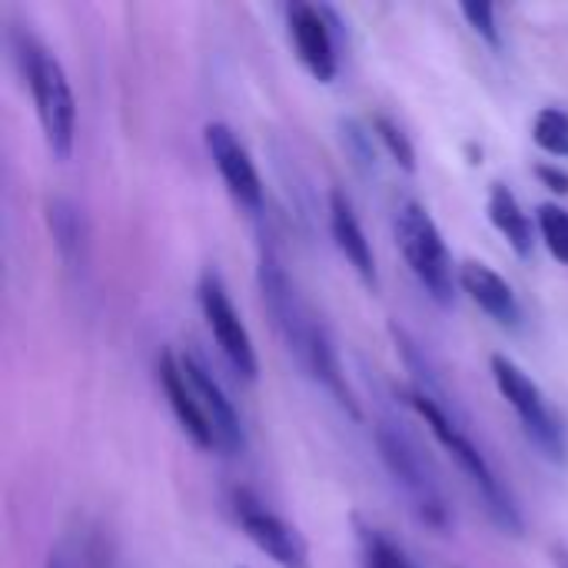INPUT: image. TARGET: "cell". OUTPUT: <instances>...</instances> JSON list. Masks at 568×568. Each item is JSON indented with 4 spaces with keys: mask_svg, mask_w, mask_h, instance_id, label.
<instances>
[{
    "mask_svg": "<svg viewBox=\"0 0 568 568\" xmlns=\"http://www.w3.org/2000/svg\"><path fill=\"white\" fill-rule=\"evenodd\" d=\"M286 27H290V40H293V47H296L300 63H303L320 83L336 80L339 57H336L333 27L326 23V10L296 0V3L286 7Z\"/></svg>",
    "mask_w": 568,
    "mask_h": 568,
    "instance_id": "cell-10",
    "label": "cell"
},
{
    "mask_svg": "<svg viewBox=\"0 0 568 568\" xmlns=\"http://www.w3.org/2000/svg\"><path fill=\"white\" fill-rule=\"evenodd\" d=\"M532 140L542 153L568 160V113L562 106H542L532 120Z\"/></svg>",
    "mask_w": 568,
    "mask_h": 568,
    "instance_id": "cell-17",
    "label": "cell"
},
{
    "mask_svg": "<svg viewBox=\"0 0 568 568\" xmlns=\"http://www.w3.org/2000/svg\"><path fill=\"white\" fill-rule=\"evenodd\" d=\"M359 546H363V562H366V568H416L406 559V552L396 542H389L383 532H376L369 526L359 529Z\"/></svg>",
    "mask_w": 568,
    "mask_h": 568,
    "instance_id": "cell-20",
    "label": "cell"
},
{
    "mask_svg": "<svg viewBox=\"0 0 568 568\" xmlns=\"http://www.w3.org/2000/svg\"><path fill=\"white\" fill-rule=\"evenodd\" d=\"M376 446L383 456L386 473L393 476V483L406 493V499L413 503L419 523H426L436 532L449 529V503L423 456V449L393 423H379L376 426Z\"/></svg>",
    "mask_w": 568,
    "mask_h": 568,
    "instance_id": "cell-5",
    "label": "cell"
},
{
    "mask_svg": "<svg viewBox=\"0 0 568 568\" xmlns=\"http://www.w3.org/2000/svg\"><path fill=\"white\" fill-rule=\"evenodd\" d=\"M47 223H50V233H53V243L60 250V256L67 263H73L80 256V243H83V226H80V210L63 200V196H53L47 203Z\"/></svg>",
    "mask_w": 568,
    "mask_h": 568,
    "instance_id": "cell-16",
    "label": "cell"
},
{
    "mask_svg": "<svg viewBox=\"0 0 568 568\" xmlns=\"http://www.w3.org/2000/svg\"><path fill=\"white\" fill-rule=\"evenodd\" d=\"M260 293H263L266 313H270L280 339L296 356V363H303V356H306V349H310V343H313V336H316V329L323 323H316L310 316V310L296 296V286H293L290 273L283 270V263H280V256L273 250L260 253Z\"/></svg>",
    "mask_w": 568,
    "mask_h": 568,
    "instance_id": "cell-7",
    "label": "cell"
},
{
    "mask_svg": "<svg viewBox=\"0 0 568 568\" xmlns=\"http://www.w3.org/2000/svg\"><path fill=\"white\" fill-rule=\"evenodd\" d=\"M552 556H556V566L568 568V552H566V549H556Z\"/></svg>",
    "mask_w": 568,
    "mask_h": 568,
    "instance_id": "cell-24",
    "label": "cell"
},
{
    "mask_svg": "<svg viewBox=\"0 0 568 568\" xmlns=\"http://www.w3.org/2000/svg\"><path fill=\"white\" fill-rule=\"evenodd\" d=\"M536 176L546 190L559 193V196H568V170L559 166V163H539L536 166Z\"/></svg>",
    "mask_w": 568,
    "mask_h": 568,
    "instance_id": "cell-23",
    "label": "cell"
},
{
    "mask_svg": "<svg viewBox=\"0 0 568 568\" xmlns=\"http://www.w3.org/2000/svg\"><path fill=\"white\" fill-rule=\"evenodd\" d=\"M459 290L503 329H519L523 326V306L516 290L503 273H496L489 263L466 260L459 266Z\"/></svg>",
    "mask_w": 568,
    "mask_h": 568,
    "instance_id": "cell-12",
    "label": "cell"
},
{
    "mask_svg": "<svg viewBox=\"0 0 568 568\" xmlns=\"http://www.w3.org/2000/svg\"><path fill=\"white\" fill-rule=\"evenodd\" d=\"M329 233H333V243L336 250L346 256V263L356 270V276L376 290L379 286V273H376V256H373V246H369V236L349 203V196L343 190H333L329 193Z\"/></svg>",
    "mask_w": 568,
    "mask_h": 568,
    "instance_id": "cell-14",
    "label": "cell"
},
{
    "mask_svg": "<svg viewBox=\"0 0 568 568\" xmlns=\"http://www.w3.org/2000/svg\"><path fill=\"white\" fill-rule=\"evenodd\" d=\"M459 13L466 17V23L473 27V33L479 40H486L493 50L503 47V33H499V23H496V7L493 3H479V0H466L459 3Z\"/></svg>",
    "mask_w": 568,
    "mask_h": 568,
    "instance_id": "cell-22",
    "label": "cell"
},
{
    "mask_svg": "<svg viewBox=\"0 0 568 568\" xmlns=\"http://www.w3.org/2000/svg\"><path fill=\"white\" fill-rule=\"evenodd\" d=\"M156 376H160V389L180 423V429L186 433V439L196 446V449H216V439H213V429L200 409V399L183 373V363L173 349H163L160 359H156Z\"/></svg>",
    "mask_w": 568,
    "mask_h": 568,
    "instance_id": "cell-13",
    "label": "cell"
},
{
    "mask_svg": "<svg viewBox=\"0 0 568 568\" xmlns=\"http://www.w3.org/2000/svg\"><path fill=\"white\" fill-rule=\"evenodd\" d=\"M203 143H206V153H210L223 186L230 190V196L243 210L260 213L263 210V180H260V170L250 160L246 146L240 143V136L226 123H206Z\"/></svg>",
    "mask_w": 568,
    "mask_h": 568,
    "instance_id": "cell-9",
    "label": "cell"
},
{
    "mask_svg": "<svg viewBox=\"0 0 568 568\" xmlns=\"http://www.w3.org/2000/svg\"><path fill=\"white\" fill-rule=\"evenodd\" d=\"M196 300H200V310H203V320H206V329L213 333L223 359L230 363V369L243 379V383H256L260 376V359H256V346H253V336L240 316V310L233 306L223 280L216 270H206L200 276V286H196Z\"/></svg>",
    "mask_w": 568,
    "mask_h": 568,
    "instance_id": "cell-6",
    "label": "cell"
},
{
    "mask_svg": "<svg viewBox=\"0 0 568 568\" xmlns=\"http://www.w3.org/2000/svg\"><path fill=\"white\" fill-rule=\"evenodd\" d=\"M236 523L243 536L280 568H313L310 546L296 526H290L283 516L270 513L263 503H256L250 493H236Z\"/></svg>",
    "mask_w": 568,
    "mask_h": 568,
    "instance_id": "cell-8",
    "label": "cell"
},
{
    "mask_svg": "<svg viewBox=\"0 0 568 568\" xmlns=\"http://www.w3.org/2000/svg\"><path fill=\"white\" fill-rule=\"evenodd\" d=\"M13 50H17L13 57L20 63V77L33 97V106H37L43 143H47L50 156L63 163V160H70L73 140H77V97H73V87L67 80V70L30 33L17 37Z\"/></svg>",
    "mask_w": 568,
    "mask_h": 568,
    "instance_id": "cell-2",
    "label": "cell"
},
{
    "mask_svg": "<svg viewBox=\"0 0 568 568\" xmlns=\"http://www.w3.org/2000/svg\"><path fill=\"white\" fill-rule=\"evenodd\" d=\"M47 568H63V559H60V556H50V559H47Z\"/></svg>",
    "mask_w": 568,
    "mask_h": 568,
    "instance_id": "cell-25",
    "label": "cell"
},
{
    "mask_svg": "<svg viewBox=\"0 0 568 568\" xmlns=\"http://www.w3.org/2000/svg\"><path fill=\"white\" fill-rule=\"evenodd\" d=\"M396 246L409 266V273L419 280V286L439 303L449 306L456 300L459 286V266H453L449 246L443 240V230L436 226L433 213L419 200H403L393 220Z\"/></svg>",
    "mask_w": 568,
    "mask_h": 568,
    "instance_id": "cell-3",
    "label": "cell"
},
{
    "mask_svg": "<svg viewBox=\"0 0 568 568\" xmlns=\"http://www.w3.org/2000/svg\"><path fill=\"white\" fill-rule=\"evenodd\" d=\"M406 396V406L426 423V429L433 433V439L449 453V459L459 466V473L476 486V493L483 496L486 503V513L489 519L509 532V536H523V516L516 509V503L509 499V493L503 489L499 476L493 473L489 459L476 449V443L463 433V426L456 423V416L449 413V406L436 396V393H426L419 386H409L403 389Z\"/></svg>",
    "mask_w": 568,
    "mask_h": 568,
    "instance_id": "cell-1",
    "label": "cell"
},
{
    "mask_svg": "<svg viewBox=\"0 0 568 568\" xmlns=\"http://www.w3.org/2000/svg\"><path fill=\"white\" fill-rule=\"evenodd\" d=\"M536 226H539V240L546 243V250L568 266V210L559 203H542L536 210Z\"/></svg>",
    "mask_w": 568,
    "mask_h": 568,
    "instance_id": "cell-19",
    "label": "cell"
},
{
    "mask_svg": "<svg viewBox=\"0 0 568 568\" xmlns=\"http://www.w3.org/2000/svg\"><path fill=\"white\" fill-rule=\"evenodd\" d=\"M180 363H183V373H186V379H190V386H193V393L200 399V409H203V416H206V423L213 429L216 449H223L226 456L243 453L246 449V433H243V423H240L233 403L226 399L223 386L213 379V373L196 356L186 353V356H180Z\"/></svg>",
    "mask_w": 568,
    "mask_h": 568,
    "instance_id": "cell-11",
    "label": "cell"
},
{
    "mask_svg": "<svg viewBox=\"0 0 568 568\" xmlns=\"http://www.w3.org/2000/svg\"><path fill=\"white\" fill-rule=\"evenodd\" d=\"M493 379L499 396L513 406V413L519 416L523 433L529 436V443L552 463H566L568 459V443H566V426L562 419L552 413L546 393L539 389V383L506 353H496L489 359Z\"/></svg>",
    "mask_w": 568,
    "mask_h": 568,
    "instance_id": "cell-4",
    "label": "cell"
},
{
    "mask_svg": "<svg viewBox=\"0 0 568 568\" xmlns=\"http://www.w3.org/2000/svg\"><path fill=\"white\" fill-rule=\"evenodd\" d=\"M489 223L499 230V236L513 246V253L519 260H529L536 253V236H539V226L536 220L526 213V206L519 203V196L506 186V183H493L489 186Z\"/></svg>",
    "mask_w": 568,
    "mask_h": 568,
    "instance_id": "cell-15",
    "label": "cell"
},
{
    "mask_svg": "<svg viewBox=\"0 0 568 568\" xmlns=\"http://www.w3.org/2000/svg\"><path fill=\"white\" fill-rule=\"evenodd\" d=\"M369 126H373V133H376V143H383V150L393 156V163H396L399 170H406V173H416V146H413V140L403 133V126H399L396 120H389L386 113H376V116L369 120Z\"/></svg>",
    "mask_w": 568,
    "mask_h": 568,
    "instance_id": "cell-18",
    "label": "cell"
},
{
    "mask_svg": "<svg viewBox=\"0 0 568 568\" xmlns=\"http://www.w3.org/2000/svg\"><path fill=\"white\" fill-rule=\"evenodd\" d=\"M339 136H343V146L349 150L356 166H363V170L376 166V143H373L376 133H373V126H363L359 120L343 116L339 120Z\"/></svg>",
    "mask_w": 568,
    "mask_h": 568,
    "instance_id": "cell-21",
    "label": "cell"
}]
</instances>
